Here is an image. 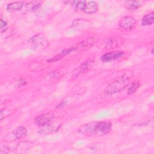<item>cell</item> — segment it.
Here are the masks:
<instances>
[{"label":"cell","instance_id":"6da1fadb","mask_svg":"<svg viewBox=\"0 0 154 154\" xmlns=\"http://www.w3.org/2000/svg\"><path fill=\"white\" fill-rule=\"evenodd\" d=\"M111 129V122L109 120H105L82 125L78 128V132L87 136H102L108 134Z\"/></svg>","mask_w":154,"mask_h":154},{"label":"cell","instance_id":"7a4b0ae2","mask_svg":"<svg viewBox=\"0 0 154 154\" xmlns=\"http://www.w3.org/2000/svg\"><path fill=\"white\" fill-rule=\"evenodd\" d=\"M131 76V75L124 74L109 83L104 90L105 95H111L123 90L129 84Z\"/></svg>","mask_w":154,"mask_h":154},{"label":"cell","instance_id":"3957f363","mask_svg":"<svg viewBox=\"0 0 154 154\" xmlns=\"http://www.w3.org/2000/svg\"><path fill=\"white\" fill-rule=\"evenodd\" d=\"M72 6L76 10L87 14H93L98 10V4L94 1H73Z\"/></svg>","mask_w":154,"mask_h":154},{"label":"cell","instance_id":"277c9868","mask_svg":"<svg viewBox=\"0 0 154 154\" xmlns=\"http://www.w3.org/2000/svg\"><path fill=\"white\" fill-rule=\"evenodd\" d=\"M28 43L30 46L35 50H41L45 49L49 46V42L46 37L42 33L37 34L31 37Z\"/></svg>","mask_w":154,"mask_h":154},{"label":"cell","instance_id":"5b68a950","mask_svg":"<svg viewBox=\"0 0 154 154\" xmlns=\"http://www.w3.org/2000/svg\"><path fill=\"white\" fill-rule=\"evenodd\" d=\"M27 135V129L23 126H19L15 128L12 132L7 134L4 139L7 141H12L17 139L24 138Z\"/></svg>","mask_w":154,"mask_h":154},{"label":"cell","instance_id":"8992f818","mask_svg":"<svg viewBox=\"0 0 154 154\" xmlns=\"http://www.w3.org/2000/svg\"><path fill=\"white\" fill-rule=\"evenodd\" d=\"M137 23V20L134 17L132 16H125L120 20L119 26L123 30L129 31L134 29Z\"/></svg>","mask_w":154,"mask_h":154},{"label":"cell","instance_id":"52a82bcc","mask_svg":"<svg viewBox=\"0 0 154 154\" xmlns=\"http://www.w3.org/2000/svg\"><path fill=\"white\" fill-rule=\"evenodd\" d=\"M92 63H93L92 60H87L84 62L82 64H81L80 66H79L76 69H75L73 71L71 76V78L72 79H74L78 78L82 73H85V72H87L90 68L91 64Z\"/></svg>","mask_w":154,"mask_h":154},{"label":"cell","instance_id":"ba28073f","mask_svg":"<svg viewBox=\"0 0 154 154\" xmlns=\"http://www.w3.org/2000/svg\"><path fill=\"white\" fill-rule=\"evenodd\" d=\"M53 118V114L50 112L45 113L37 116L34 119V122L37 125L41 127L51 123Z\"/></svg>","mask_w":154,"mask_h":154},{"label":"cell","instance_id":"9c48e42d","mask_svg":"<svg viewBox=\"0 0 154 154\" xmlns=\"http://www.w3.org/2000/svg\"><path fill=\"white\" fill-rule=\"evenodd\" d=\"M124 43V39L122 37L115 36L109 38L105 44V48L109 49H114L116 48L119 46L122 45Z\"/></svg>","mask_w":154,"mask_h":154},{"label":"cell","instance_id":"30bf717a","mask_svg":"<svg viewBox=\"0 0 154 154\" xmlns=\"http://www.w3.org/2000/svg\"><path fill=\"white\" fill-rule=\"evenodd\" d=\"M123 55V51H112L103 54L101 57V61L103 62H109L120 58Z\"/></svg>","mask_w":154,"mask_h":154},{"label":"cell","instance_id":"8fae6325","mask_svg":"<svg viewBox=\"0 0 154 154\" xmlns=\"http://www.w3.org/2000/svg\"><path fill=\"white\" fill-rule=\"evenodd\" d=\"M60 126V125L55 123H49L45 126H41L40 129L38 131V133L41 135H46L50 134L55 131H57Z\"/></svg>","mask_w":154,"mask_h":154},{"label":"cell","instance_id":"7c38bea8","mask_svg":"<svg viewBox=\"0 0 154 154\" xmlns=\"http://www.w3.org/2000/svg\"><path fill=\"white\" fill-rule=\"evenodd\" d=\"M91 24V22H90L88 20L78 19L73 21L72 26L76 30H81L84 29L86 28H88Z\"/></svg>","mask_w":154,"mask_h":154},{"label":"cell","instance_id":"4fadbf2b","mask_svg":"<svg viewBox=\"0 0 154 154\" xmlns=\"http://www.w3.org/2000/svg\"><path fill=\"white\" fill-rule=\"evenodd\" d=\"M42 4V1H31L25 5V10L27 11H36L40 8Z\"/></svg>","mask_w":154,"mask_h":154},{"label":"cell","instance_id":"5bb4252c","mask_svg":"<svg viewBox=\"0 0 154 154\" xmlns=\"http://www.w3.org/2000/svg\"><path fill=\"white\" fill-rule=\"evenodd\" d=\"M32 145V143L30 141H22L18 143L16 146L15 149L16 153H25L28 150H29Z\"/></svg>","mask_w":154,"mask_h":154},{"label":"cell","instance_id":"9a60e30c","mask_svg":"<svg viewBox=\"0 0 154 154\" xmlns=\"http://www.w3.org/2000/svg\"><path fill=\"white\" fill-rule=\"evenodd\" d=\"M94 42V37H88L85 39L84 40H83L82 42H81V43H79L78 46H76V48L77 49H79L81 50H85L87 49H89L93 45Z\"/></svg>","mask_w":154,"mask_h":154},{"label":"cell","instance_id":"2e32d148","mask_svg":"<svg viewBox=\"0 0 154 154\" xmlns=\"http://www.w3.org/2000/svg\"><path fill=\"white\" fill-rule=\"evenodd\" d=\"M24 6L23 1H16L10 3L7 6V10L10 12H14L20 10Z\"/></svg>","mask_w":154,"mask_h":154},{"label":"cell","instance_id":"e0dca14e","mask_svg":"<svg viewBox=\"0 0 154 154\" xmlns=\"http://www.w3.org/2000/svg\"><path fill=\"white\" fill-rule=\"evenodd\" d=\"M144 2L142 1H126L125 2V7L128 10H136L142 6Z\"/></svg>","mask_w":154,"mask_h":154},{"label":"cell","instance_id":"ac0fdd59","mask_svg":"<svg viewBox=\"0 0 154 154\" xmlns=\"http://www.w3.org/2000/svg\"><path fill=\"white\" fill-rule=\"evenodd\" d=\"M154 19V13L153 12L147 14L143 16L141 20V25L143 26H147L153 24Z\"/></svg>","mask_w":154,"mask_h":154},{"label":"cell","instance_id":"d6986e66","mask_svg":"<svg viewBox=\"0 0 154 154\" xmlns=\"http://www.w3.org/2000/svg\"><path fill=\"white\" fill-rule=\"evenodd\" d=\"M140 87V83L138 81H134L129 86V87L128 89L127 93L128 94H132L133 93H134L137 89L139 88Z\"/></svg>","mask_w":154,"mask_h":154},{"label":"cell","instance_id":"ffe728a7","mask_svg":"<svg viewBox=\"0 0 154 154\" xmlns=\"http://www.w3.org/2000/svg\"><path fill=\"white\" fill-rule=\"evenodd\" d=\"M0 21L1 32L2 33L4 31H5L6 29L7 28V22L5 20H3V19H1Z\"/></svg>","mask_w":154,"mask_h":154},{"label":"cell","instance_id":"44dd1931","mask_svg":"<svg viewBox=\"0 0 154 154\" xmlns=\"http://www.w3.org/2000/svg\"><path fill=\"white\" fill-rule=\"evenodd\" d=\"M10 111H11V109H7V108L3 109L1 110V120H2L3 118H4L5 116H8L9 114H10Z\"/></svg>","mask_w":154,"mask_h":154},{"label":"cell","instance_id":"7402d4cb","mask_svg":"<svg viewBox=\"0 0 154 154\" xmlns=\"http://www.w3.org/2000/svg\"><path fill=\"white\" fill-rule=\"evenodd\" d=\"M10 152V149L6 146H2L1 147L0 149V153L1 154H4V153H8Z\"/></svg>","mask_w":154,"mask_h":154}]
</instances>
